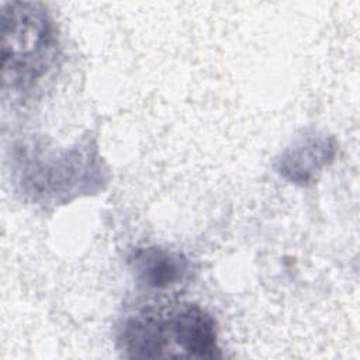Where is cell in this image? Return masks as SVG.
I'll list each match as a JSON object with an SVG mask.
<instances>
[{
	"label": "cell",
	"mask_w": 360,
	"mask_h": 360,
	"mask_svg": "<svg viewBox=\"0 0 360 360\" xmlns=\"http://www.w3.org/2000/svg\"><path fill=\"white\" fill-rule=\"evenodd\" d=\"M58 35L53 20L41 3L11 1L1 7L3 90L32 89L55 65Z\"/></svg>",
	"instance_id": "2"
},
{
	"label": "cell",
	"mask_w": 360,
	"mask_h": 360,
	"mask_svg": "<svg viewBox=\"0 0 360 360\" xmlns=\"http://www.w3.org/2000/svg\"><path fill=\"white\" fill-rule=\"evenodd\" d=\"M117 347L129 359H218V326L198 304L150 305L128 315L117 333Z\"/></svg>",
	"instance_id": "1"
},
{
	"label": "cell",
	"mask_w": 360,
	"mask_h": 360,
	"mask_svg": "<svg viewBox=\"0 0 360 360\" xmlns=\"http://www.w3.org/2000/svg\"><path fill=\"white\" fill-rule=\"evenodd\" d=\"M17 183L32 200L68 201L100 187L104 179L100 159L90 143L44 153L25 145L15 156Z\"/></svg>",
	"instance_id": "3"
},
{
	"label": "cell",
	"mask_w": 360,
	"mask_h": 360,
	"mask_svg": "<svg viewBox=\"0 0 360 360\" xmlns=\"http://www.w3.org/2000/svg\"><path fill=\"white\" fill-rule=\"evenodd\" d=\"M128 262L136 281L149 291H167L177 287L187 278L190 270L184 256L158 246L135 249Z\"/></svg>",
	"instance_id": "5"
},
{
	"label": "cell",
	"mask_w": 360,
	"mask_h": 360,
	"mask_svg": "<svg viewBox=\"0 0 360 360\" xmlns=\"http://www.w3.org/2000/svg\"><path fill=\"white\" fill-rule=\"evenodd\" d=\"M333 139L318 131L304 132L277 158L274 167L288 181L307 186L335 156Z\"/></svg>",
	"instance_id": "4"
}]
</instances>
